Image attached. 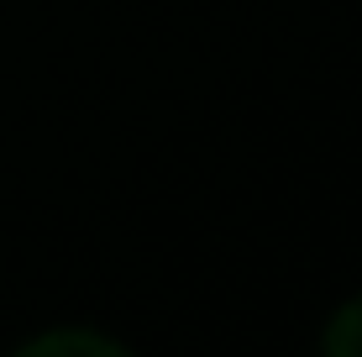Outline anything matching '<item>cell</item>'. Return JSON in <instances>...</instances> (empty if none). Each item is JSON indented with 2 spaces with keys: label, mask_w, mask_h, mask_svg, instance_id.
Listing matches in <instances>:
<instances>
[{
  "label": "cell",
  "mask_w": 362,
  "mask_h": 357,
  "mask_svg": "<svg viewBox=\"0 0 362 357\" xmlns=\"http://www.w3.org/2000/svg\"><path fill=\"white\" fill-rule=\"evenodd\" d=\"M16 352L21 357H58V352H79V357L105 352V357H121V352H127V341L105 336V331H90V326H58V331H42V336L21 341Z\"/></svg>",
  "instance_id": "6da1fadb"
},
{
  "label": "cell",
  "mask_w": 362,
  "mask_h": 357,
  "mask_svg": "<svg viewBox=\"0 0 362 357\" xmlns=\"http://www.w3.org/2000/svg\"><path fill=\"white\" fill-rule=\"evenodd\" d=\"M320 352L326 357H362V294L341 300L320 326Z\"/></svg>",
  "instance_id": "7a4b0ae2"
}]
</instances>
